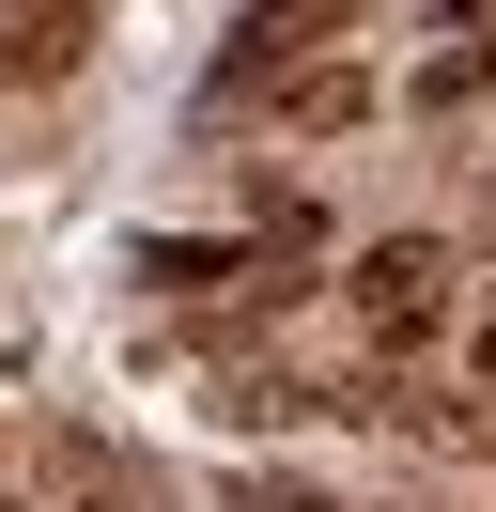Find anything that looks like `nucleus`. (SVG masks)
<instances>
[{
  "mask_svg": "<svg viewBox=\"0 0 496 512\" xmlns=\"http://www.w3.org/2000/svg\"><path fill=\"white\" fill-rule=\"evenodd\" d=\"M140 280H155V295H202V280H248V264H233V249H202V233H155Z\"/></svg>",
  "mask_w": 496,
  "mask_h": 512,
  "instance_id": "20e7f679",
  "label": "nucleus"
},
{
  "mask_svg": "<svg viewBox=\"0 0 496 512\" xmlns=\"http://www.w3.org/2000/svg\"><path fill=\"white\" fill-rule=\"evenodd\" d=\"M481 373H496V326H481Z\"/></svg>",
  "mask_w": 496,
  "mask_h": 512,
  "instance_id": "423d86ee",
  "label": "nucleus"
},
{
  "mask_svg": "<svg viewBox=\"0 0 496 512\" xmlns=\"http://www.w3.org/2000/svg\"><path fill=\"white\" fill-rule=\"evenodd\" d=\"M233 512H341V497H326L310 466H248V481H233Z\"/></svg>",
  "mask_w": 496,
  "mask_h": 512,
  "instance_id": "39448f33",
  "label": "nucleus"
},
{
  "mask_svg": "<svg viewBox=\"0 0 496 512\" xmlns=\"http://www.w3.org/2000/svg\"><path fill=\"white\" fill-rule=\"evenodd\" d=\"M357 326H372V357H419L434 326H450V249L434 233H388V249H357Z\"/></svg>",
  "mask_w": 496,
  "mask_h": 512,
  "instance_id": "f257e3e1",
  "label": "nucleus"
},
{
  "mask_svg": "<svg viewBox=\"0 0 496 512\" xmlns=\"http://www.w3.org/2000/svg\"><path fill=\"white\" fill-rule=\"evenodd\" d=\"M279 109L326 140V125H357V109H372V78H357V63H295V78H279Z\"/></svg>",
  "mask_w": 496,
  "mask_h": 512,
  "instance_id": "7ed1b4c3",
  "label": "nucleus"
},
{
  "mask_svg": "<svg viewBox=\"0 0 496 512\" xmlns=\"http://www.w3.org/2000/svg\"><path fill=\"white\" fill-rule=\"evenodd\" d=\"M78 32H93L78 0H0V94H31V78H62V63H78Z\"/></svg>",
  "mask_w": 496,
  "mask_h": 512,
  "instance_id": "f03ea898",
  "label": "nucleus"
},
{
  "mask_svg": "<svg viewBox=\"0 0 496 512\" xmlns=\"http://www.w3.org/2000/svg\"><path fill=\"white\" fill-rule=\"evenodd\" d=\"M481 78H496V47H481Z\"/></svg>",
  "mask_w": 496,
  "mask_h": 512,
  "instance_id": "0eeeda50",
  "label": "nucleus"
}]
</instances>
